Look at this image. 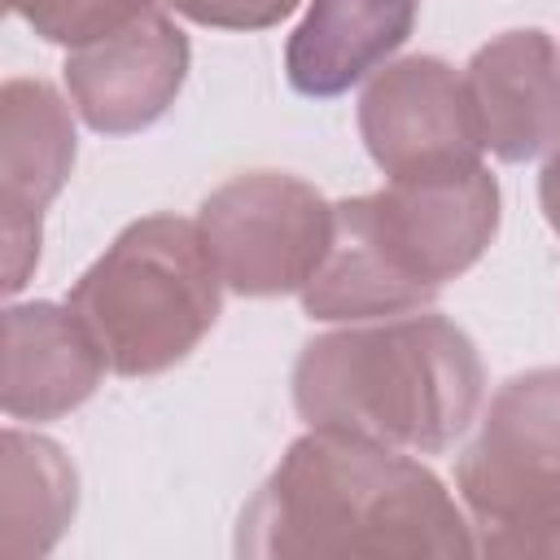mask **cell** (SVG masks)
<instances>
[{"label":"cell","instance_id":"10","mask_svg":"<svg viewBox=\"0 0 560 560\" xmlns=\"http://www.w3.org/2000/svg\"><path fill=\"white\" fill-rule=\"evenodd\" d=\"M96 350L92 332L52 306L9 311L4 407L13 416H48L79 402L96 381Z\"/></svg>","mask_w":560,"mask_h":560},{"label":"cell","instance_id":"3","mask_svg":"<svg viewBox=\"0 0 560 560\" xmlns=\"http://www.w3.org/2000/svg\"><path fill=\"white\" fill-rule=\"evenodd\" d=\"M79 324L118 372H153L179 359L214 319V258L188 223L149 219L70 293Z\"/></svg>","mask_w":560,"mask_h":560},{"label":"cell","instance_id":"11","mask_svg":"<svg viewBox=\"0 0 560 560\" xmlns=\"http://www.w3.org/2000/svg\"><path fill=\"white\" fill-rule=\"evenodd\" d=\"M39 26L48 39H92L131 26L144 13V0H9Z\"/></svg>","mask_w":560,"mask_h":560},{"label":"cell","instance_id":"5","mask_svg":"<svg viewBox=\"0 0 560 560\" xmlns=\"http://www.w3.org/2000/svg\"><path fill=\"white\" fill-rule=\"evenodd\" d=\"M363 131L394 179L472 166L481 144L472 105L442 61H402L363 96Z\"/></svg>","mask_w":560,"mask_h":560},{"label":"cell","instance_id":"12","mask_svg":"<svg viewBox=\"0 0 560 560\" xmlns=\"http://www.w3.org/2000/svg\"><path fill=\"white\" fill-rule=\"evenodd\" d=\"M175 4L188 18L214 22V26H262L293 9V0H175Z\"/></svg>","mask_w":560,"mask_h":560},{"label":"cell","instance_id":"4","mask_svg":"<svg viewBox=\"0 0 560 560\" xmlns=\"http://www.w3.org/2000/svg\"><path fill=\"white\" fill-rule=\"evenodd\" d=\"M206 249L241 293H276L302 284L328 241V210L319 197L280 175L228 184L206 201Z\"/></svg>","mask_w":560,"mask_h":560},{"label":"cell","instance_id":"13","mask_svg":"<svg viewBox=\"0 0 560 560\" xmlns=\"http://www.w3.org/2000/svg\"><path fill=\"white\" fill-rule=\"evenodd\" d=\"M542 201H547V214H551V223L560 228V158L547 166V175H542Z\"/></svg>","mask_w":560,"mask_h":560},{"label":"cell","instance_id":"9","mask_svg":"<svg viewBox=\"0 0 560 560\" xmlns=\"http://www.w3.org/2000/svg\"><path fill=\"white\" fill-rule=\"evenodd\" d=\"M416 0H315L289 44V79L306 96H332L394 52Z\"/></svg>","mask_w":560,"mask_h":560},{"label":"cell","instance_id":"6","mask_svg":"<svg viewBox=\"0 0 560 560\" xmlns=\"http://www.w3.org/2000/svg\"><path fill=\"white\" fill-rule=\"evenodd\" d=\"M464 481L481 512L508 490H529V503L560 499V372H529L499 394L481 442L464 459Z\"/></svg>","mask_w":560,"mask_h":560},{"label":"cell","instance_id":"2","mask_svg":"<svg viewBox=\"0 0 560 560\" xmlns=\"http://www.w3.org/2000/svg\"><path fill=\"white\" fill-rule=\"evenodd\" d=\"M477 402L472 346L442 319H407L306 346L298 407L311 424L442 446Z\"/></svg>","mask_w":560,"mask_h":560},{"label":"cell","instance_id":"7","mask_svg":"<svg viewBox=\"0 0 560 560\" xmlns=\"http://www.w3.org/2000/svg\"><path fill=\"white\" fill-rule=\"evenodd\" d=\"M184 39L162 18H136L96 52L66 66L79 109L101 131H127L162 114L184 74Z\"/></svg>","mask_w":560,"mask_h":560},{"label":"cell","instance_id":"1","mask_svg":"<svg viewBox=\"0 0 560 560\" xmlns=\"http://www.w3.org/2000/svg\"><path fill=\"white\" fill-rule=\"evenodd\" d=\"M341 241L306 293L319 319L398 311L468 267L494 232V179L477 166L411 175L381 197L337 210Z\"/></svg>","mask_w":560,"mask_h":560},{"label":"cell","instance_id":"8","mask_svg":"<svg viewBox=\"0 0 560 560\" xmlns=\"http://www.w3.org/2000/svg\"><path fill=\"white\" fill-rule=\"evenodd\" d=\"M472 118L481 144L503 158H534L560 131V79L551 44L538 31H516L472 61Z\"/></svg>","mask_w":560,"mask_h":560}]
</instances>
